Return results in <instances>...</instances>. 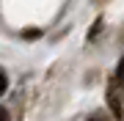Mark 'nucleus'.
Wrapping results in <instances>:
<instances>
[{
	"label": "nucleus",
	"instance_id": "nucleus-1",
	"mask_svg": "<svg viewBox=\"0 0 124 121\" xmlns=\"http://www.w3.org/2000/svg\"><path fill=\"white\" fill-rule=\"evenodd\" d=\"M116 83H119V85H124V58L119 61V69H116Z\"/></svg>",
	"mask_w": 124,
	"mask_h": 121
},
{
	"label": "nucleus",
	"instance_id": "nucleus-2",
	"mask_svg": "<svg viewBox=\"0 0 124 121\" xmlns=\"http://www.w3.org/2000/svg\"><path fill=\"white\" fill-rule=\"evenodd\" d=\"M22 36H25V39H39L41 30H39V28H28V30H22Z\"/></svg>",
	"mask_w": 124,
	"mask_h": 121
},
{
	"label": "nucleus",
	"instance_id": "nucleus-3",
	"mask_svg": "<svg viewBox=\"0 0 124 121\" xmlns=\"http://www.w3.org/2000/svg\"><path fill=\"white\" fill-rule=\"evenodd\" d=\"M6 88H8V77H6V72L0 69V94H6Z\"/></svg>",
	"mask_w": 124,
	"mask_h": 121
},
{
	"label": "nucleus",
	"instance_id": "nucleus-4",
	"mask_svg": "<svg viewBox=\"0 0 124 121\" xmlns=\"http://www.w3.org/2000/svg\"><path fill=\"white\" fill-rule=\"evenodd\" d=\"M0 121H8V113H6V107H0Z\"/></svg>",
	"mask_w": 124,
	"mask_h": 121
},
{
	"label": "nucleus",
	"instance_id": "nucleus-5",
	"mask_svg": "<svg viewBox=\"0 0 124 121\" xmlns=\"http://www.w3.org/2000/svg\"><path fill=\"white\" fill-rule=\"evenodd\" d=\"M91 121H97V118H91Z\"/></svg>",
	"mask_w": 124,
	"mask_h": 121
}]
</instances>
